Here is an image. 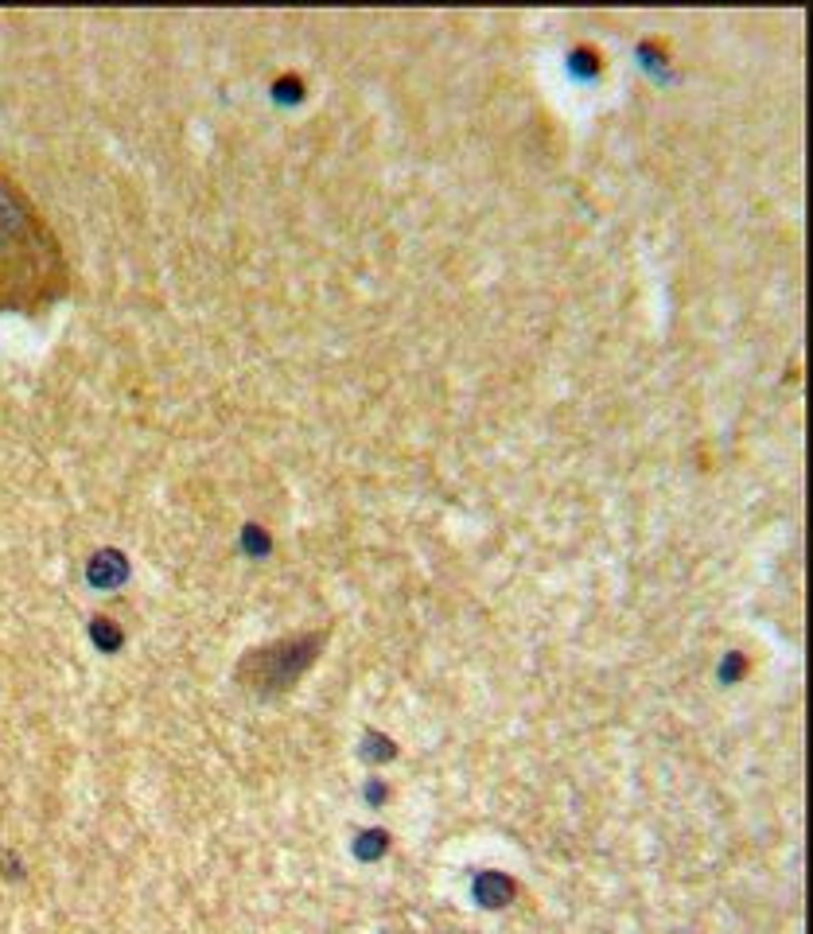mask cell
<instances>
[{"instance_id":"1","label":"cell","mask_w":813,"mask_h":934,"mask_svg":"<svg viewBox=\"0 0 813 934\" xmlns=\"http://www.w3.org/2000/svg\"><path fill=\"white\" fill-rule=\"evenodd\" d=\"M67 292V261L28 191L0 168V312L39 316Z\"/></svg>"}]
</instances>
